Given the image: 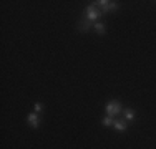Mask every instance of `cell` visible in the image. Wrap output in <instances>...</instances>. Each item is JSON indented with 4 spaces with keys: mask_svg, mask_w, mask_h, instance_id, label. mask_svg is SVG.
Here are the masks:
<instances>
[{
    "mask_svg": "<svg viewBox=\"0 0 156 149\" xmlns=\"http://www.w3.org/2000/svg\"><path fill=\"white\" fill-rule=\"evenodd\" d=\"M105 111H106V114L108 116H116V114H120L121 111H123V108H121V103L120 101H110V103H106V106H105Z\"/></svg>",
    "mask_w": 156,
    "mask_h": 149,
    "instance_id": "3957f363",
    "label": "cell"
},
{
    "mask_svg": "<svg viewBox=\"0 0 156 149\" xmlns=\"http://www.w3.org/2000/svg\"><path fill=\"white\" fill-rule=\"evenodd\" d=\"M27 121H28V124H30L32 128H38V126H40V116H38V113H35V111L30 113L27 116Z\"/></svg>",
    "mask_w": 156,
    "mask_h": 149,
    "instance_id": "5b68a950",
    "label": "cell"
},
{
    "mask_svg": "<svg viewBox=\"0 0 156 149\" xmlns=\"http://www.w3.org/2000/svg\"><path fill=\"white\" fill-rule=\"evenodd\" d=\"M33 109H35V113H42V111H43V104L42 103H35V104H33Z\"/></svg>",
    "mask_w": 156,
    "mask_h": 149,
    "instance_id": "30bf717a",
    "label": "cell"
},
{
    "mask_svg": "<svg viewBox=\"0 0 156 149\" xmlns=\"http://www.w3.org/2000/svg\"><path fill=\"white\" fill-rule=\"evenodd\" d=\"M101 17V10H98V7L95 5H88L87 9H85V18L87 20H90L91 23H95V22H98V18Z\"/></svg>",
    "mask_w": 156,
    "mask_h": 149,
    "instance_id": "7a4b0ae2",
    "label": "cell"
},
{
    "mask_svg": "<svg viewBox=\"0 0 156 149\" xmlns=\"http://www.w3.org/2000/svg\"><path fill=\"white\" fill-rule=\"evenodd\" d=\"M93 28V23H91L90 20H87V18H81L80 22H78V32H81V33H87V32H90V30Z\"/></svg>",
    "mask_w": 156,
    "mask_h": 149,
    "instance_id": "277c9868",
    "label": "cell"
},
{
    "mask_svg": "<svg viewBox=\"0 0 156 149\" xmlns=\"http://www.w3.org/2000/svg\"><path fill=\"white\" fill-rule=\"evenodd\" d=\"M93 30L98 33V35H105V33H106V25L103 23V22H95V23H93Z\"/></svg>",
    "mask_w": 156,
    "mask_h": 149,
    "instance_id": "52a82bcc",
    "label": "cell"
},
{
    "mask_svg": "<svg viewBox=\"0 0 156 149\" xmlns=\"http://www.w3.org/2000/svg\"><path fill=\"white\" fill-rule=\"evenodd\" d=\"M103 126H113V123H115V118L113 116H108V114H106L105 118H103Z\"/></svg>",
    "mask_w": 156,
    "mask_h": 149,
    "instance_id": "9c48e42d",
    "label": "cell"
},
{
    "mask_svg": "<svg viewBox=\"0 0 156 149\" xmlns=\"http://www.w3.org/2000/svg\"><path fill=\"white\" fill-rule=\"evenodd\" d=\"M123 116H125V121L131 123L133 119H135L136 113H135V109H131V108H125V109H123Z\"/></svg>",
    "mask_w": 156,
    "mask_h": 149,
    "instance_id": "ba28073f",
    "label": "cell"
},
{
    "mask_svg": "<svg viewBox=\"0 0 156 149\" xmlns=\"http://www.w3.org/2000/svg\"><path fill=\"white\" fill-rule=\"evenodd\" d=\"M113 128L116 129V131H125V129L128 128V123H126L125 119H115Z\"/></svg>",
    "mask_w": 156,
    "mask_h": 149,
    "instance_id": "8992f818",
    "label": "cell"
},
{
    "mask_svg": "<svg viewBox=\"0 0 156 149\" xmlns=\"http://www.w3.org/2000/svg\"><path fill=\"white\" fill-rule=\"evenodd\" d=\"M95 7H100L101 9V13H110L118 10V3L116 2H110V0H98V2H93Z\"/></svg>",
    "mask_w": 156,
    "mask_h": 149,
    "instance_id": "6da1fadb",
    "label": "cell"
}]
</instances>
